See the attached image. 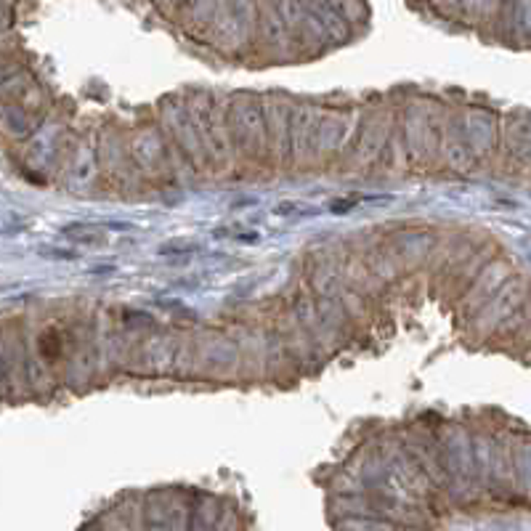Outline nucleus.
I'll list each match as a JSON object with an SVG mask.
<instances>
[{
    "label": "nucleus",
    "instance_id": "f257e3e1",
    "mask_svg": "<svg viewBox=\"0 0 531 531\" xmlns=\"http://www.w3.org/2000/svg\"><path fill=\"white\" fill-rule=\"evenodd\" d=\"M271 213L282 215V218H295V215H313V207L303 205V202H279Z\"/></svg>",
    "mask_w": 531,
    "mask_h": 531
},
{
    "label": "nucleus",
    "instance_id": "f03ea898",
    "mask_svg": "<svg viewBox=\"0 0 531 531\" xmlns=\"http://www.w3.org/2000/svg\"><path fill=\"white\" fill-rule=\"evenodd\" d=\"M40 253H43V255H53V258H59V260H75V258H77V255H75V253H72V250H53V247H43Z\"/></svg>",
    "mask_w": 531,
    "mask_h": 531
}]
</instances>
